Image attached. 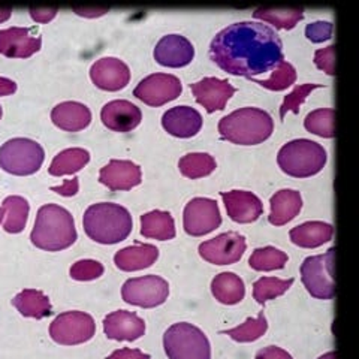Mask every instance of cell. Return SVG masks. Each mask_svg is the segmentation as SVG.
Wrapping results in <instances>:
<instances>
[{
    "label": "cell",
    "mask_w": 359,
    "mask_h": 359,
    "mask_svg": "<svg viewBox=\"0 0 359 359\" xmlns=\"http://www.w3.org/2000/svg\"><path fill=\"white\" fill-rule=\"evenodd\" d=\"M210 57L224 72L253 80L283 62V43L264 22L241 21L217 33L210 45Z\"/></svg>",
    "instance_id": "6da1fadb"
},
{
    "label": "cell",
    "mask_w": 359,
    "mask_h": 359,
    "mask_svg": "<svg viewBox=\"0 0 359 359\" xmlns=\"http://www.w3.org/2000/svg\"><path fill=\"white\" fill-rule=\"evenodd\" d=\"M30 240L38 249L47 252H59L71 247L76 241L75 222L66 208L47 204L38 210L35 226L32 229Z\"/></svg>",
    "instance_id": "7a4b0ae2"
},
{
    "label": "cell",
    "mask_w": 359,
    "mask_h": 359,
    "mask_svg": "<svg viewBox=\"0 0 359 359\" xmlns=\"http://www.w3.org/2000/svg\"><path fill=\"white\" fill-rule=\"evenodd\" d=\"M83 224L90 240L99 244H117L129 237L133 222L125 207L112 202H99L86 210Z\"/></svg>",
    "instance_id": "3957f363"
},
{
    "label": "cell",
    "mask_w": 359,
    "mask_h": 359,
    "mask_svg": "<svg viewBox=\"0 0 359 359\" xmlns=\"http://www.w3.org/2000/svg\"><path fill=\"white\" fill-rule=\"evenodd\" d=\"M274 121L266 111L245 107L231 112L219 121L223 140L240 145H256L271 137Z\"/></svg>",
    "instance_id": "277c9868"
},
{
    "label": "cell",
    "mask_w": 359,
    "mask_h": 359,
    "mask_svg": "<svg viewBox=\"0 0 359 359\" xmlns=\"http://www.w3.org/2000/svg\"><path fill=\"white\" fill-rule=\"evenodd\" d=\"M327 159V150L320 144L301 138L289 141L280 149L277 163L287 175L306 178L320 172Z\"/></svg>",
    "instance_id": "5b68a950"
},
{
    "label": "cell",
    "mask_w": 359,
    "mask_h": 359,
    "mask_svg": "<svg viewBox=\"0 0 359 359\" xmlns=\"http://www.w3.org/2000/svg\"><path fill=\"white\" fill-rule=\"evenodd\" d=\"M163 347L170 359H211V346L207 335L186 322L174 323L166 330Z\"/></svg>",
    "instance_id": "8992f818"
},
{
    "label": "cell",
    "mask_w": 359,
    "mask_h": 359,
    "mask_svg": "<svg viewBox=\"0 0 359 359\" xmlns=\"http://www.w3.org/2000/svg\"><path fill=\"white\" fill-rule=\"evenodd\" d=\"M45 159L42 145L29 138H13L0 147V168L13 175H32Z\"/></svg>",
    "instance_id": "52a82bcc"
},
{
    "label": "cell",
    "mask_w": 359,
    "mask_h": 359,
    "mask_svg": "<svg viewBox=\"0 0 359 359\" xmlns=\"http://www.w3.org/2000/svg\"><path fill=\"white\" fill-rule=\"evenodd\" d=\"M301 280L311 297L318 299L334 298V249L307 257L301 265Z\"/></svg>",
    "instance_id": "ba28073f"
},
{
    "label": "cell",
    "mask_w": 359,
    "mask_h": 359,
    "mask_svg": "<svg viewBox=\"0 0 359 359\" xmlns=\"http://www.w3.org/2000/svg\"><path fill=\"white\" fill-rule=\"evenodd\" d=\"M96 323L84 311H66L59 314L50 325L51 339L63 346L81 344L93 339Z\"/></svg>",
    "instance_id": "9c48e42d"
},
{
    "label": "cell",
    "mask_w": 359,
    "mask_h": 359,
    "mask_svg": "<svg viewBox=\"0 0 359 359\" xmlns=\"http://www.w3.org/2000/svg\"><path fill=\"white\" fill-rule=\"evenodd\" d=\"M170 295V285L159 276L129 278L121 287V297L128 304L142 309H153L163 304Z\"/></svg>",
    "instance_id": "30bf717a"
},
{
    "label": "cell",
    "mask_w": 359,
    "mask_h": 359,
    "mask_svg": "<svg viewBox=\"0 0 359 359\" xmlns=\"http://www.w3.org/2000/svg\"><path fill=\"white\" fill-rule=\"evenodd\" d=\"M182 81L175 75L153 74L135 87L133 96L150 107H162L182 95Z\"/></svg>",
    "instance_id": "8fae6325"
},
{
    "label": "cell",
    "mask_w": 359,
    "mask_h": 359,
    "mask_svg": "<svg viewBox=\"0 0 359 359\" xmlns=\"http://www.w3.org/2000/svg\"><path fill=\"white\" fill-rule=\"evenodd\" d=\"M184 231L192 237H202L217 229L222 216L217 202L210 198H194L187 202L183 215Z\"/></svg>",
    "instance_id": "7c38bea8"
},
{
    "label": "cell",
    "mask_w": 359,
    "mask_h": 359,
    "mask_svg": "<svg viewBox=\"0 0 359 359\" xmlns=\"http://www.w3.org/2000/svg\"><path fill=\"white\" fill-rule=\"evenodd\" d=\"M245 238L238 232L220 233L199 245V255L210 264L231 265L238 262L245 252Z\"/></svg>",
    "instance_id": "4fadbf2b"
},
{
    "label": "cell",
    "mask_w": 359,
    "mask_h": 359,
    "mask_svg": "<svg viewBox=\"0 0 359 359\" xmlns=\"http://www.w3.org/2000/svg\"><path fill=\"white\" fill-rule=\"evenodd\" d=\"M90 78L96 87L107 92H118L130 81L129 66L117 57H102L90 67Z\"/></svg>",
    "instance_id": "5bb4252c"
},
{
    "label": "cell",
    "mask_w": 359,
    "mask_h": 359,
    "mask_svg": "<svg viewBox=\"0 0 359 359\" xmlns=\"http://www.w3.org/2000/svg\"><path fill=\"white\" fill-rule=\"evenodd\" d=\"M42 39L26 27L0 30V54L9 59H29L41 50Z\"/></svg>",
    "instance_id": "9a60e30c"
},
{
    "label": "cell",
    "mask_w": 359,
    "mask_h": 359,
    "mask_svg": "<svg viewBox=\"0 0 359 359\" xmlns=\"http://www.w3.org/2000/svg\"><path fill=\"white\" fill-rule=\"evenodd\" d=\"M190 88H192L196 102L204 107L207 112L224 109L228 100L237 92L228 80H219L212 76L192 84Z\"/></svg>",
    "instance_id": "2e32d148"
},
{
    "label": "cell",
    "mask_w": 359,
    "mask_h": 359,
    "mask_svg": "<svg viewBox=\"0 0 359 359\" xmlns=\"http://www.w3.org/2000/svg\"><path fill=\"white\" fill-rule=\"evenodd\" d=\"M195 57L192 42L182 35H166L156 43L154 59L166 67L187 66Z\"/></svg>",
    "instance_id": "e0dca14e"
},
{
    "label": "cell",
    "mask_w": 359,
    "mask_h": 359,
    "mask_svg": "<svg viewBox=\"0 0 359 359\" xmlns=\"http://www.w3.org/2000/svg\"><path fill=\"white\" fill-rule=\"evenodd\" d=\"M100 118H102V123L109 130L126 133L140 125L142 120V112L129 100L120 99L105 104L102 111H100Z\"/></svg>",
    "instance_id": "ac0fdd59"
},
{
    "label": "cell",
    "mask_w": 359,
    "mask_h": 359,
    "mask_svg": "<svg viewBox=\"0 0 359 359\" xmlns=\"http://www.w3.org/2000/svg\"><path fill=\"white\" fill-rule=\"evenodd\" d=\"M99 182L111 190H130L142 182L141 168L132 161H109L99 172Z\"/></svg>",
    "instance_id": "d6986e66"
},
{
    "label": "cell",
    "mask_w": 359,
    "mask_h": 359,
    "mask_svg": "<svg viewBox=\"0 0 359 359\" xmlns=\"http://www.w3.org/2000/svg\"><path fill=\"white\" fill-rule=\"evenodd\" d=\"M104 331L111 340L135 341L144 335L145 322L138 314L126 310H117L104 319Z\"/></svg>",
    "instance_id": "ffe728a7"
},
{
    "label": "cell",
    "mask_w": 359,
    "mask_h": 359,
    "mask_svg": "<svg viewBox=\"0 0 359 359\" xmlns=\"http://www.w3.org/2000/svg\"><path fill=\"white\" fill-rule=\"evenodd\" d=\"M222 199L226 207L228 216L237 223H252L262 216V202L255 194L247 190L222 192Z\"/></svg>",
    "instance_id": "44dd1931"
},
{
    "label": "cell",
    "mask_w": 359,
    "mask_h": 359,
    "mask_svg": "<svg viewBox=\"0 0 359 359\" xmlns=\"http://www.w3.org/2000/svg\"><path fill=\"white\" fill-rule=\"evenodd\" d=\"M162 126L172 137L192 138L202 128V116L192 107H174L163 114Z\"/></svg>",
    "instance_id": "7402d4cb"
},
{
    "label": "cell",
    "mask_w": 359,
    "mask_h": 359,
    "mask_svg": "<svg viewBox=\"0 0 359 359\" xmlns=\"http://www.w3.org/2000/svg\"><path fill=\"white\" fill-rule=\"evenodd\" d=\"M51 120L55 126L66 132H80L92 121V111L84 104L67 100L53 108Z\"/></svg>",
    "instance_id": "603a6c76"
},
{
    "label": "cell",
    "mask_w": 359,
    "mask_h": 359,
    "mask_svg": "<svg viewBox=\"0 0 359 359\" xmlns=\"http://www.w3.org/2000/svg\"><path fill=\"white\" fill-rule=\"evenodd\" d=\"M157 257H159V249L156 245L135 244L118 250L114 256V264L121 271L132 273L151 266Z\"/></svg>",
    "instance_id": "cb8c5ba5"
},
{
    "label": "cell",
    "mask_w": 359,
    "mask_h": 359,
    "mask_svg": "<svg viewBox=\"0 0 359 359\" xmlns=\"http://www.w3.org/2000/svg\"><path fill=\"white\" fill-rule=\"evenodd\" d=\"M271 204V212H269V223L274 226H283V224L294 220L302 208L301 194L292 189H283L269 201Z\"/></svg>",
    "instance_id": "d4e9b609"
},
{
    "label": "cell",
    "mask_w": 359,
    "mask_h": 359,
    "mask_svg": "<svg viewBox=\"0 0 359 359\" xmlns=\"http://www.w3.org/2000/svg\"><path fill=\"white\" fill-rule=\"evenodd\" d=\"M289 235L294 244L304 247V249H316V247L331 241L334 228L325 222H306L292 229Z\"/></svg>",
    "instance_id": "484cf974"
},
{
    "label": "cell",
    "mask_w": 359,
    "mask_h": 359,
    "mask_svg": "<svg viewBox=\"0 0 359 359\" xmlns=\"http://www.w3.org/2000/svg\"><path fill=\"white\" fill-rule=\"evenodd\" d=\"M141 233L145 238L161 241L172 240L175 237V223L168 211L154 210L141 216Z\"/></svg>",
    "instance_id": "4316f807"
},
{
    "label": "cell",
    "mask_w": 359,
    "mask_h": 359,
    "mask_svg": "<svg viewBox=\"0 0 359 359\" xmlns=\"http://www.w3.org/2000/svg\"><path fill=\"white\" fill-rule=\"evenodd\" d=\"M13 304L26 318L43 319L51 314L50 298L36 289L21 290L13 299Z\"/></svg>",
    "instance_id": "83f0119b"
},
{
    "label": "cell",
    "mask_w": 359,
    "mask_h": 359,
    "mask_svg": "<svg viewBox=\"0 0 359 359\" xmlns=\"http://www.w3.org/2000/svg\"><path fill=\"white\" fill-rule=\"evenodd\" d=\"M211 292L222 304L233 306L243 301L245 295V287L243 280L233 273H220L212 278Z\"/></svg>",
    "instance_id": "f1b7e54d"
},
{
    "label": "cell",
    "mask_w": 359,
    "mask_h": 359,
    "mask_svg": "<svg viewBox=\"0 0 359 359\" xmlns=\"http://www.w3.org/2000/svg\"><path fill=\"white\" fill-rule=\"evenodd\" d=\"M4 229L9 233H20L26 228L30 205L22 196H8L4 204Z\"/></svg>",
    "instance_id": "f546056e"
},
{
    "label": "cell",
    "mask_w": 359,
    "mask_h": 359,
    "mask_svg": "<svg viewBox=\"0 0 359 359\" xmlns=\"http://www.w3.org/2000/svg\"><path fill=\"white\" fill-rule=\"evenodd\" d=\"M90 161V153L84 149H66L54 157L50 165V174L54 177L72 175L83 168Z\"/></svg>",
    "instance_id": "4dcf8cb0"
},
{
    "label": "cell",
    "mask_w": 359,
    "mask_h": 359,
    "mask_svg": "<svg viewBox=\"0 0 359 359\" xmlns=\"http://www.w3.org/2000/svg\"><path fill=\"white\" fill-rule=\"evenodd\" d=\"M215 157L208 153H189L183 156L178 162L180 172L187 178H202L210 175L216 170Z\"/></svg>",
    "instance_id": "1f68e13d"
},
{
    "label": "cell",
    "mask_w": 359,
    "mask_h": 359,
    "mask_svg": "<svg viewBox=\"0 0 359 359\" xmlns=\"http://www.w3.org/2000/svg\"><path fill=\"white\" fill-rule=\"evenodd\" d=\"M304 11L302 9H276V8H261L256 9L253 17L257 20H262L269 22V25L276 26V29L290 30L294 29L298 22L304 17Z\"/></svg>",
    "instance_id": "d6a6232c"
},
{
    "label": "cell",
    "mask_w": 359,
    "mask_h": 359,
    "mask_svg": "<svg viewBox=\"0 0 359 359\" xmlns=\"http://www.w3.org/2000/svg\"><path fill=\"white\" fill-rule=\"evenodd\" d=\"M287 261L289 257L285 252L276 249V247L266 245L261 247V249H256L252 253L249 265L255 271H274V269L285 268Z\"/></svg>",
    "instance_id": "836d02e7"
},
{
    "label": "cell",
    "mask_w": 359,
    "mask_h": 359,
    "mask_svg": "<svg viewBox=\"0 0 359 359\" xmlns=\"http://www.w3.org/2000/svg\"><path fill=\"white\" fill-rule=\"evenodd\" d=\"M292 285H294V278L282 280L276 277H262L253 285V297L259 304H265L266 301L283 295Z\"/></svg>",
    "instance_id": "e575fe53"
},
{
    "label": "cell",
    "mask_w": 359,
    "mask_h": 359,
    "mask_svg": "<svg viewBox=\"0 0 359 359\" xmlns=\"http://www.w3.org/2000/svg\"><path fill=\"white\" fill-rule=\"evenodd\" d=\"M266 330H268V323L264 313H261L259 316L255 319L252 318L247 319L244 323L240 325V327H235L232 330H226L223 332L238 343H252V341H256L257 339H261V337L266 332Z\"/></svg>",
    "instance_id": "d590c367"
},
{
    "label": "cell",
    "mask_w": 359,
    "mask_h": 359,
    "mask_svg": "<svg viewBox=\"0 0 359 359\" xmlns=\"http://www.w3.org/2000/svg\"><path fill=\"white\" fill-rule=\"evenodd\" d=\"M335 112L331 108H322L310 112L304 120V126L310 133L319 135L322 138H334Z\"/></svg>",
    "instance_id": "8d00e7d4"
},
{
    "label": "cell",
    "mask_w": 359,
    "mask_h": 359,
    "mask_svg": "<svg viewBox=\"0 0 359 359\" xmlns=\"http://www.w3.org/2000/svg\"><path fill=\"white\" fill-rule=\"evenodd\" d=\"M253 81L268 90H273V92H282V90H286L297 81V71L290 63L283 60L266 80H256V78H253Z\"/></svg>",
    "instance_id": "74e56055"
},
{
    "label": "cell",
    "mask_w": 359,
    "mask_h": 359,
    "mask_svg": "<svg viewBox=\"0 0 359 359\" xmlns=\"http://www.w3.org/2000/svg\"><path fill=\"white\" fill-rule=\"evenodd\" d=\"M318 87H320V86H319V84H302V86H297V87L294 88V92L289 93V95L285 97L282 107H280V117L285 118L287 111H292V112H295V114H298V112H299V107H301L302 104H304V100L307 99V96L313 92L314 88H318Z\"/></svg>",
    "instance_id": "f35d334b"
},
{
    "label": "cell",
    "mask_w": 359,
    "mask_h": 359,
    "mask_svg": "<svg viewBox=\"0 0 359 359\" xmlns=\"http://www.w3.org/2000/svg\"><path fill=\"white\" fill-rule=\"evenodd\" d=\"M105 268L104 265L93 261V259H83L78 261L71 266V277L78 282H90V280H96L104 274Z\"/></svg>",
    "instance_id": "ab89813d"
},
{
    "label": "cell",
    "mask_w": 359,
    "mask_h": 359,
    "mask_svg": "<svg viewBox=\"0 0 359 359\" xmlns=\"http://www.w3.org/2000/svg\"><path fill=\"white\" fill-rule=\"evenodd\" d=\"M332 22L330 21H316L306 27V36L314 43H320L332 38Z\"/></svg>",
    "instance_id": "60d3db41"
},
{
    "label": "cell",
    "mask_w": 359,
    "mask_h": 359,
    "mask_svg": "<svg viewBox=\"0 0 359 359\" xmlns=\"http://www.w3.org/2000/svg\"><path fill=\"white\" fill-rule=\"evenodd\" d=\"M314 63L319 67L320 71L327 72L328 75L335 74V47L330 45V47L318 50L314 53Z\"/></svg>",
    "instance_id": "b9f144b4"
},
{
    "label": "cell",
    "mask_w": 359,
    "mask_h": 359,
    "mask_svg": "<svg viewBox=\"0 0 359 359\" xmlns=\"http://www.w3.org/2000/svg\"><path fill=\"white\" fill-rule=\"evenodd\" d=\"M107 359H150V355L144 353L138 349H129V347H123V349L112 352Z\"/></svg>",
    "instance_id": "7bdbcfd3"
},
{
    "label": "cell",
    "mask_w": 359,
    "mask_h": 359,
    "mask_svg": "<svg viewBox=\"0 0 359 359\" xmlns=\"http://www.w3.org/2000/svg\"><path fill=\"white\" fill-rule=\"evenodd\" d=\"M255 359H294V358H292L290 353H287L286 351L280 349V347L269 346L257 352Z\"/></svg>",
    "instance_id": "ee69618b"
},
{
    "label": "cell",
    "mask_w": 359,
    "mask_h": 359,
    "mask_svg": "<svg viewBox=\"0 0 359 359\" xmlns=\"http://www.w3.org/2000/svg\"><path fill=\"white\" fill-rule=\"evenodd\" d=\"M30 15H32V18L35 20L36 22H42V25H45V22H48V21H51L55 15H57V9L55 8H32L30 9Z\"/></svg>",
    "instance_id": "f6af8a7d"
},
{
    "label": "cell",
    "mask_w": 359,
    "mask_h": 359,
    "mask_svg": "<svg viewBox=\"0 0 359 359\" xmlns=\"http://www.w3.org/2000/svg\"><path fill=\"white\" fill-rule=\"evenodd\" d=\"M78 187H80V182H78L76 177H74L72 180H66L62 186L51 187V190L53 192H57L59 195H63V196H74L78 192Z\"/></svg>",
    "instance_id": "bcb514c9"
},
{
    "label": "cell",
    "mask_w": 359,
    "mask_h": 359,
    "mask_svg": "<svg viewBox=\"0 0 359 359\" xmlns=\"http://www.w3.org/2000/svg\"><path fill=\"white\" fill-rule=\"evenodd\" d=\"M17 92L15 81L9 80V78L0 76V96H9Z\"/></svg>",
    "instance_id": "7dc6e473"
},
{
    "label": "cell",
    "mask_w": 359,
    "mask_h": 359,
    "mask_svg": "<svg viewBox=\"0 0 359 359\" xmlns=\"http://www.w3.org/2000/svg\"><path fill=\"white\" fill-rule=\"evenodd\" d=\"M75 13L78 14V15H83V17H100V15H104L105 13H108V9L107 8H75L74 9Z\"/></svg>",
    "instance_id": "c3c4849f"
},
{
    "label": "cell",
    "mask_w": 359,
    "mask_h": 359,
    "mask_svg": "<svg viewBox=\"0 0 359 359\" xmlns=\"http://www.w3.org/2000/svg\"><path fill=\"white\" fill-rule=\"evenodd\" d=\"M11 13H13L11 9H0V22L6 21L11 17Z\"/></svg>",
    "instance_id": "681fc988"
},
{
    "label": "cell",
    "mask_w": 359,
    "mask_h": 359,
    "mask_svg": "<svg viewBox=\"0 0 359 359\" xmlns=\"http://www.w3.org/2000/svg\"><path fill=\"white\" fill-rule=\"evenodd\" d=\"M319 359H335V352H328V353H325L323 356H320Z\"/></svg>",
    "instance_id": "f907efd6"
},
{
    "label": "cell",
    "mask_w": 359,
    "mask_h": 359,
    "mask_svg": "<svg viewBox=\"0 0 359 359\" xmlns=\"http://www.w3.org/2000/svg\"><path fill=\"white\" fill-rule=\"evenodd\" d=\"M0 223H4V208L0 207Z\"/></svg>",
    "instance_id": "816d5d0a"
},
{
    "label": "cell",
    "mask_w": 359,
    "mask_h": 359,
    "mask_svg": "<svg viewBox=\"0 0 359 359\" xmlns=\"http://www.w3.org/2000/svg\"><path fill=\"white\" fill-rule=\"evenodd\" d=\"M2 114H4V111H2V107H0V118H2Z\"/></svg>",
    "instance_id": "f5cc1de1"
}]
</instances>
